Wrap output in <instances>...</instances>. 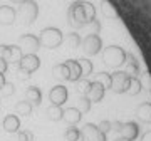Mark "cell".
<instances>
[{"label":"cell","mask_w":151,"mask_h":141,"mask_svg":"<svg viewBox=\"0 0 151 141\" xmlns=\"http://www.w3.org/2000/svg\"><path fill=\"white\" fill-rule=\"evenodd\" d=\"M65 42L69 44V47L70 49H77L79 45L82 44V39H81V35L77 32H70V34H67V37H65Z\"/></svg>","instance_id":"cell-24"},{"label":"cell","mask_w":151,"mask_h":141,"mask_svg":"<svg viewBox=\"0 0 151 141\" xmlns=\"http://www.w3.org/2000/svg\"><path fill=\"white\" fill-rule=\"evenodd\" d=\"M96 19V9L91 2L86 0H76L72 2L67 12V20L69 25L74 29H81L84 25H87L89 22H92Z\"/></svg>","instance_id":"cell-1"},{"label":"cell","mask_w":151,"mask_h":141,"mask_svg":"<svg viewBox=\"0 0 151 141\" xmlns=\"http://www.w3.org/2000/svg\"><path fill=\"white\" fill-rule=\"evenodd\" d=\"M103 57H104V62L109 67H121L126 62V52L119 45H111L108 49H104Z\"/></svg>","instance_id":"cell-4"},{"label":"cell","mask_w":151,"mask_h":141,"mask_svg":"<svg viewBox=\"0 0 151 141\" xmlns=\"http://www.w3.org/2000/svg\"><path fill=\"white\" fill-rule=\"evenodd\" d=\"M103 14L106 17H116V12L113 10V7L109 5L108 2H103Z\"/></svg>","instance_id":"cell-34"},{"label":"cell","mask_w":151,"mask_h":141,"mask_svg":"<svg viewBox=\"0 0 151 141\" xmlns=\"http://www.w3.org/2000/svg\"><path fill=\"white\" fill-rule=\"evenodd\" d=\"M19 47L25 54H37V50L40 49V40L32 34H25L19 37Z\"/></svg>","instance_id":"cell-7"},{"label":"cell","mask_w":151,"mask_h":141,"mask_svg":"<svg viewBox=\"0 0 151 141\" xmlns=\"http://www.w3.org/2000/svg\"><path fill=\"white\" fill-rule=\"evenodd\" d=\"M136 116L143 123H151V103H143L136 109Z\"/></svg>","instance_id":"cell-19"},{"label":"cell","mask_w":151,"mask_h":141,"mask_svg":"<svg viewBox=\"0 0 151 141\" xmlns=\"http://www.w3.org/2000/svg\"><path fill=\"white\" fill-rule=\"evenodd\" d=\"M126 72L131 77H136L139 74V64H138V60L133 54H126Z\"/></svg>","instance_id":"cell-18"},{"label":"cell","mask_w":151,"mask_h":141,"mask_svg":"<svg viewBox=\"0 0 151 141\" xmlns=\"http://www.w3.org/2000/svg\"><path fill=\"white\" fill-rule=\"evenodd\" d=\"M67 65V69H69V81L72 82H77L79 79L82 77V70H81V65L76 59H67L64 62Z\"/></svg>","instance_id":"cell-15"},{"label":"cell","mask_w":151,"mask_h":141,"mask_svg":"<svg viewBox=\"0 0 151 141\" xmlns=\"http://www.w3.org/2000/svg\"><path fill=\"white\" fill-rule=\"evenodd\" d=\"M40 40V47H47V49H55L59 47L64 37H62V30H59L57 27H45L40 30L39 35Z\"/></svg>","instance_id":"cell-2"},{"label":"cell","mask_w":151,"mask_h":141,"mask_svg":"<svg viewBox=\"0 0 151 141\" xmlns=\"http://www.w3.org/2000/svg\"><path fill=\"white\" fill-rule=\"evenodd\" d=\"M25 101L32 104V106H39L42 103V92L37 86H29L25 91Z\"/></svg>","instance_id":"cell-17"},{"label":"cell","mask_w":151,"mask_h":141,"mask_svg":"<svg viewBox=\"0 0 151 141\" xmlns=\"http://www.w3.org/2000/svg\"><path fill=\"white\" fill-rule=\"evenodd\" d=\"M22 59V50L19 45H10V57H9V62L12 64H19Z\"/></svg>","instance_id":"cell-26"},{"label":"cell","mask_w":151,"mask_h":141,"mask_svg":"<svg viewBox=\"0 0 151 141\" xmlns=\"http://www.w3.org/2000/svg\"><path fill=\"white\" fill-rule=\"evenodd\" d=\"M84 27H87V30H89V34H99V30H101V24H99V20H94L89 22L87 25H84Z\"/></svg>","instance_id":"cell-30"},{"label":"cell","mask_w":151,"mask_h":141,"mask_svg":"<svg viewBox=\"0 0 151 141\" xmlns=\"http://www.w3.org/2000/svg\"><path fill=\"white\" fill-rule=\"evenodd\" d=\"M17 19V12L9 5H0V24L2 25H12Z\"/></svg>","instance_id":"cell-14"},{"label":"cell","mask_w":151,"mask_h":141,"mask_svg":"<svg viewBox=\"0 0 151 141\" xmlns=\"http://www.w3.org/2000/svg\"><path fill=\"white\" fill-rule=\"evenodd\" d=\"M7 69H9V62L4 57H0V74H5Z\"/></svg>","instance_id":"cell-36"},{"label":"cell","mask_w":151,"mask_h":141,"mask_svg":"<svg viewBox=\"0 0 151 141\" xmlns=\"http://www.w3.org/2000/svg\"><path fill=\"white\" fill-rule=\"evenodd\" d=\"M141 81L138 79V77H131V81H129V86H128V94L129 96H136V94H139L141 92Z\"/></svg>","instance_id":"cell-25"},{"label":"cell","mask_w":151,"mask_h":141,"mask_svg":"<svg viewBox=\"0 0 151 141\" xmlns=\"http://www.w3.org/2000/svg\"><path fill=\"white\" fill-rule=\"evenodd\" d=\"M141 141H151V131L145 133V135H143V138H141Z\"/></svg>","instance_id":"cell-39"},{"label":"cell","mask_w":151,"mask_h":141,"mask_svg":"<svg viewBox=\"0 0 151 141\" xmlns=\"http://www.w3.org/2000/svg\"><path fill=\"white\" fill-rule=\"evenodd\" d=\"M19 12L17 15L20 17V20L24 25H32L34 20L39 15V5L35 0H24L22 4H19Z\"/></svg>","instance_id":"cell-3"},{"label":"cell","mask_w":151,"mask_h":141,"mask_svg":"<svg viewBox=\"0 0 151 141\" xmlns=\"http://www.w3.org/2000/svg\"><path fill=\"white\" fill-rule=\"evenodd\" d=\"M67 96H69L67 87L62 86V84L54 86L52 89H50V92H49V99H50V103L54 104V106H60V108H62V104H65Z\"/></svg>","instance_id":"cell-9"},{"label":"cell","mask_w":151,"mask_h":141,"mask_svg":"<svg viewBox=\"0 0 151 141\" xmlns=\"http://www.w3.org/2000/svg\"><path fill=\"white\" fill-rule=\"evenodd\" d=\"M129 81H131V76L126 70H116L114 74H111V89L116 94H123V92L128 91Z\"/></svg>","instance_id":"cell-5"},{"label":"cell","mask_w":151,"mask_h":141,"mask_svg":"<svg viewBox=\"0 0 151 141\" xmlns=\"http://www.w3.org/2000/svg\"><path fill=\"white\" fill-rule=\"evenodd\" d=\"M81 133H82L84 141H106V135H104L103 131L97 128V124H94V123L84 124Z\"/></svg>","instance_id":"cell-8"},{"label":"cell","mask_w":151,"mask_h":141,"mask_svg":"<svg viewBox=\"0 0 151 141\" xmlns=\"http://www.w3.org/2000/svg\"><path fill=\"white\" fill-rule=\"evenodd\" d=\"M97 128L103 131L104 135H108L109 131H113V124H111V121H101V123L97 124Z\"/></svg>","instance_id":"cell-33"},{"label":"cell","mask_w":151,"mask_h":141,"mask_svg":"<svg viewBox=\"0 0 151 141\" xmlns=\"http://www.w3.org/2000/svg\"><path fill=\"white\" fill-rule=\"evenodd\" d=\"M34 140H35V136H34L32 131L25 129V131H20L19 133V141H34Z\"/></svg>","instance_id":"cell-32"},{"label":"cell","mask_w":151,"mask_h":141,"mask_svg":"<svg viewBox=\"0 0 151 141\" xmlns=\"http://www.w3.org/2000/svg\"><path fill=\"white\" fill-rule=\"evenodd\" d=\"M89 87H91V81H82V82H81V91L84 92V96L87 94Z\"/></svg>","instance_id":"cell-37"},{"label":"cell","mask_w":151,"mask_h":141,"mask_svg":"<svg viewBox=\"0 0 151 141\" xmlns=\"http://www.w3.org/2000/svg\"><path fill=\"white\" fill-rule=\"evenodd\" d=\"M114 141H129V140H126V138H118V140H114Z\"/></svg>","instance_id":"cell-42"},{"label":"cell","mask_w":151,"mask_h":141,"mask_svg":"<svg viewBox=\"0 0 151 141\" xmlns=\"http://www.w3.org/2000/svg\"><path fill=\"white\" fill-rule=\"evenodd\" d=\"M2 128H4L5 133H10V135L19 133V129H20V119H19V116L17 114H7Z\"/></svg>","instance_id":"cell-13"},{"label":"cell","mask_w":151,"mask_h":141,"mask_svg":"<svg viewBox=\"0 0 151 141\" xmlns=\"http://www.w3.org/2000/svg\"><path fill=\"white\" fill-rule=\"evenodd\" d=\"M10 2H14V4H22L24 0H10Z\"/></svg>","instance_id":"cell-41"},{"label":"cell","mask_w":151,"mask_h":141,"mask_svg":"<svg viewBox=\"0 0 151 141\" xmlns=\"http://www.w3.org/2000/svg\"><path fill=\"white\" fill-rule=\"evenodd\" d=\"M119 133H121V138L134 141L136 138L139 136V126H138V123H134V121H128V123H123Z\"/></svg>","instance_id":"cell-11"},{"label":"cell","mask_w":151,"mask_h":141,"mask_svg":"<svg viewBox=\"0 0 151 141\" xmlns=\"http://www.w3.org/2000/svg\"><path fill=\"white\" fill-rule=\"evenodd\" d=\"M30 76H32V74H30L29 70L20 69V67H19V77H20L22 81H29V79H30Z\"/></svg>","instance_id":"cell-35"},{"label":"cell","mask_w":151,"mask_h":141,"mask_svg":"<svg viewBox=\"0 0 151 141\" xmlns=\"http://www.w3.org/2000/svg\"><path fill=\"white\" fill-rule=\"evenodd\" d=\"M19 67L29 70V72L32 74V72H35V70L40 67V59H39L37 54H24L20 62H19Z\"/></svg>","instance_id":"cell-10"},{"label":"cell","mask_w":151,"mask_h":141,"mask_svg":"<svg viewBox=\"0 0 151 141\" xmlns=\"http://www.w3.org/2000/svg\"><path fill=\"white\" fill-rule=\"evenodd\" d=\"M62 113H64V109L60 108V106H49L47 108V118L50 121H60L62 119Z\"/></svg>","instance_id":"cell-23"},{"label":"cell","mask_w":151,"mask_h":141,"mask_svg":"<svg viewBox=\"0 0 151 141\" xmlns=\"http://www.w3.org/2000/svg\"><path fill=\"white\" fill-rule=\"evenodd\" d=\"M81 45L87 55H96L103 49V40H101V37L97 34H87L86 37L82 39Z\"/></svg>","instance_id":"cell-6"},{"label":"cell","mask_w":151,"mask_h":141,"mask_svg":"<svg viewBox=\"0 0 151 141\" xmlns=\"http://www.w3.org/2000/svg\"><path fill=\"white\" fill-rule=\"evenodd\" d=\"M104 92H106V87L101 84V82H91V87H89V91H87V98H89V101L91 103H99V101H103L104 98Z\"/></svg>","instance_id":"cell-12"},{"label":"cell","mask_w":151,"mask_h":141,"mask_svg":"<svg viewBox=\"0 0 151 141\" xmlns=\"http://www.w3.org/2000/svg\"><path fill=\"white\" fill-rule=\"evenodd\" d=\"M34 106L29 101H19L15 104V114L17 116H30Z\"/></svg>","instance_id":"cell-21"},{"label":"cell","mask_w":151,"mask_h":141,"mask_svg":"<svg viewBox=\"0 0 151 141\" xmlns=\"http://www.w3.org/2000/svg\"><path fill=\"white\" fill-rule=\"evenodd\" d=\"M52 74L59 81H69V69H67V65L64 62L62 64H55L54 69H52Z\"/></svg>","instance_id":"cell-20"},{"label":"cell","mask_w":151,"mask_h":141,"mask_svg":"<svg viewBox=\"0 0 151 141\" xmlns=\"http://www.w3.org/2000/svg\"><path fill=\"white\" fill-rule=\"evenodd\" d=\"M64 138H65V141H84L81 129H77V128H74V126H70V128L65 129Z\"/></svg>","instance_id":"cell-22"},{"label":"cell","mask_w":151,"mask_h":141,"mask_svg":"<svg viewBox=\"0 0 151 141\" xmlns=\"http://www.w3.org/2000/svg\"><path fill=\"white\" fill-rule=\"evenodd\" d=\"M79 111L81 113H87L89 109H91V101H89V98L87 96H82L81 99H79Z\"/></svg>","instance_id":"cell-29"},{"label":"cell","mask_w":151,"mask_h":141,"mask_svg":"<svg viewBox=\"0 0 151 141\" xmlns=\"http://www.w3.org/2000/svg\"><path fill=\"white\" fill-rule=\"evenodd\" d=\"M79 65H81V70H82V76H89L92 72V62L87 59H79L77 60Z\"/></svg>","instance_id":"cell-27"},{"label":"cell","mask_w":151,"mask_h":141,"mask_svg":"<svg viewBox=\"0 0 151 141\" xmlns=\"http://www.w3.org/2000/svg\"><path fill=\"white\" fill-rule=\"evenodd\" d=\"M81 118H82V114L77 108H67V109H64V113H62V119L70 126L77 124V123L81 121Z\"/></svg>","instance_id":"cell-16"},{"label":"cell","mask_w":151,"mask_h":141,"mask_svg":"<svg viewBox=\"0 0 151 141\" xmlns=\"http://www.w3.org/2000/svg\"><path fill=\"white\" fill-rule=\"evenodd\" d=\"M0 91H2V94H4V96H12V94L15 92V86H14V82H5V84H4V87H2Z\"/></svg>","instance_id":"cell-31"},{"label":"cell","mask_w":151,"mask_h":141,"mask_svg":"<svg viewBox=\"0 0 151 141\" xmlns=\"http://www.w3.org/2000/svg\"><path fill=\"white\" fill-rule=\"evenodd\" d=\"M111 124H113V131H121V126H123V123L121 121H111Z\"/></svg>","instance_id":"cell-38"},{"label":"cell","mask_w":151,"mask_h":141,"mask_svg":"<svg viewBox=\"0 0 151 141\" xmlns=\"http://www.w3.org/2000/svg\"><path fill=\"white\" fill-rule=\"evenodd\" d=\"M5 76H4V74H0V89H2V87H4V84H5Z\"/></svg>","instance_id":"cell-40"},{"label":"cell","mask_w":151,"mask_h":141,"mask_svg":"<svg viewBox=\"0 0 151 141\" xmlns=\"http://www.w3.org/2000/svg\"><path fill=\"white\" fill-rule=\"evenodd\" d=\"M97 82H101L106 89H111V74H108V72H99L97 74V79H96Z\"/></svg>","instance_id":"cell-28"}]
</instances>
